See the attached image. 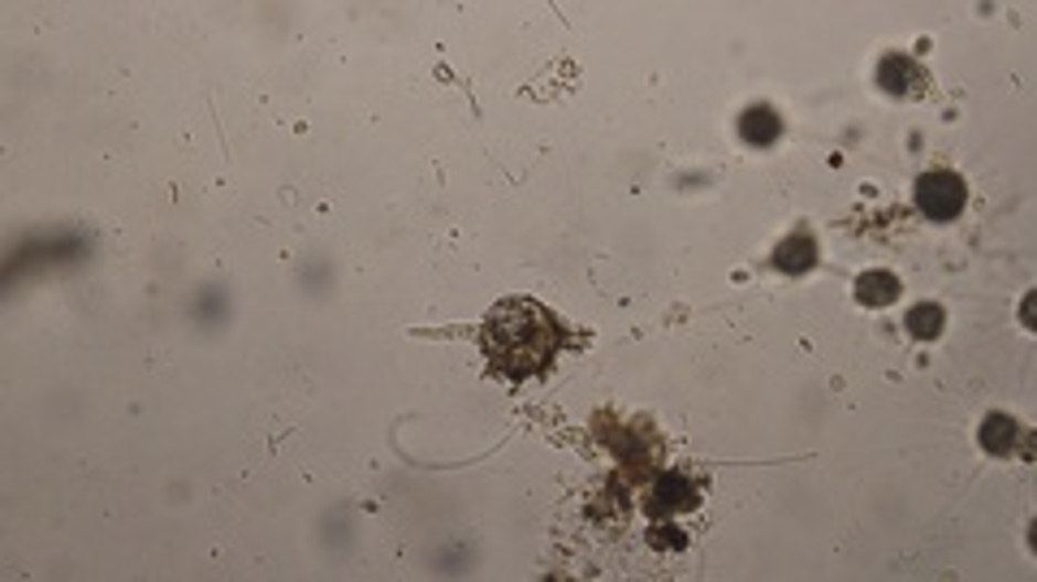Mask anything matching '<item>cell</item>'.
<instances>
[{
	"instance_id": "6da1fadb",
	"label": "cell",
	"mask_w": 1037,
	"mask_h": 582,
	"mask_svg": "<svg viewBox=\"0 0 1037 582\" xmlns=\"http://www.w3.org/2000/svg\"><path fill=\"white\" fill-rule=\"evenodd\" d=\"M563 345H567V333L554 320V311H545L541 302L518 298V293L502 298L484 315V328H480V349H484L489 367L511 385L545 376Z\"/></svg>"
},
{
	"instance_id": "7a4b0ae2",
	"label": "cell",
	"mask_w": 1037,
	"mask_h": 582,
	"mask_svg": "<svg viewBox=\"0 0 1037 582\" xmlns=\"http://www.w3.org/2000/svg\"><path fill=\"white\" fill-rule=\"evenodd\" d=\"M917 207H921V216L926 220H938V225H947V220H955L964 207H969V182L960 177V173H951V169H933V173H921L917 177Z\"/></svg>"
},
{
	"instance_id": "3957f363",
	"label": "cell",
	"mask_w": 1037,
	"mask_h": 582,
	"mask_svg": "<svg viewBox=\"0 0 1037 582\" xmlns=\"http://www.w3.org/2000/svg\"><path fill=\"white\" fill-rule=\"evenodd\" d=\"M696 505H701V492H696V484H692L687 475H678V471L662 475V479L653 484V496H649V514H653V518L687 514V509H696Z\"/></svg>"
},
{
	"instance_id": "277c9868",
	"label": "cell",
	"mask_w": 1037,
	"mask_h": 582,
	"mask_svg": "<svg viewBox=\"0 0 1037 582\" xmlns=\"http://www.w3.org/2000/svg\"><path fill=\"white\" fill-rule=\"evenodd\" d=\"M926 83H930V78H926V69H921L908 52H890V56L878 65V87L881 91H890V96H917Z\"/></svg>"
},
{
	"instance_id": "5b68a950",
	"label": "cell",
	"mask_w": 1037,
	"mask_h": 582,
	"mask_svg": "<svg viewBox=\"0 0 1037 582\" xmlns=\"http://www.w3.org/2000/svg\"><path fill=\"white\" fill-rule=\"evenodd\" d=\"M739 139L748 147H774L782 139V117H778L770 104H752L744 117H739Z\"/></svg>"
},
{
	"instance_id": "8992f818",
	"label": "cell",
	"mask_w": 1037,
	"mask_h": 582,
	"mask_svg": "<svg viewBox=\"0 0 1037 582\" xmlns=\"http://www.w3.org/2000/svg\"><path fill=\"white\" fill-rule=\"evenodd\" d=\"M817 263V238L809 229H795L787 234L774 250V268L778 272H809Z\"/></svg>"
},
{
	"instance_id": "52a82bcc",
	"label": "cell",
	"mask_w": 1037,
	"mask_h": 582,
	"mask_svg": "<svg viewBox=\"0 0 1037 582\" xmlns=\"http://www.w3.org/2000/svg\"><path fill=\"white\" fill-rule=\"evenodd\" d=\"M1016 436H1020V423H1016V419H1007V414H990V419L982 423V449L985 453H994V457L1012 453V449H1016Z\"/></svg>"
},
{
	"instance_id": "ba28073f",
	"label": "cell",
	"mask_w": 1037,
	"mask_h": 582,
	"mask_svg": "<svg viewBox=\"0 0 1037 582\" xmlns=\"http://www.w3.org/2000/svg\"><path fill=\"white\" fill-rule=\"evenodd\" d=\"M895 293H899V277H895V272H881V268L865 272V277L856 281V298H860L865 306H886V302H895Z\"/></svg>"
},
{
	"instance_id": "9c48e42d",
	"label": "cell",
	"mask_w": 1037,
	"mask_h": 582,
	"mask_svg": "<svg viewBox=\"0 0 1037 582\" xmlns=\"http://www.w3.org/2000/svg\"><path fill=\"white\" fill-rule=\"evenodd\" d=\"M942 324H947V315H942V306H933V302H917V306L908 311V333H912V337L933 341L942 333Z\"/></svg>"
}]
</instances>
